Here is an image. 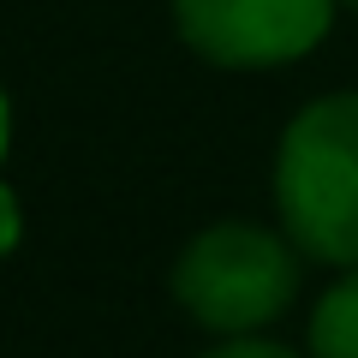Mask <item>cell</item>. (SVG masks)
I'll list each match as a JSON object with an SVG mask.
<instances>
[{
	"label": "cell",
	"instance_id": "1",
	"mask_svg": "<svg viewBox=\"0 0 358 358\" xmlns=\"http://www.w3.org/2000/svg\"><path fill=\"white\" fill-rule=\"evenodd\" d=\"M281 233L305 257L358 268V90L305 102L275 150Z\"/></svg>",
	"mask_w": 358,
	"mask_h": 358
},
{
	"label": "cell",
	"instance_id": "2",
	"mask_svg": "<svg viewBox=\"0 0 358 358\" xmlns=\"http://www.w3.org/2000/svg\"><path fill=\"white\" fill-rule=\"evenodd\" d=\"M299 245L257 221H215L173 263V299L209 334H257L299 299Z\"/></svg>",
	"mask_w": 358,
	"mask_h": 358
},
{
	"label": "cell",
	"instance_id": "3",
	"mask_svg": "<svg viewBox=\"0 0 358 358\" xmlns=\"http://www.w3.org/2000/svg\"><path fill=\"white\" fill-rule=\"evenodd\" d=\"M334 6L341 0H173V24L209 66L268 72L305 60L329 36Z\"/></svg>",
	"mask_w": 358,
	"mask_h": 358
},
{
	"label": "cell",
	"instance_id": "4",
	"mask_svg": "<svg viewBox=\"0 0 358 358\" xmlns=\"http://www.w3.org/2000/svg\"><path fill=\"white\" fill-rule=\"evenodd\" d=\"M310 358H358V268L317 299L310 310Z\"/></svg>",
	"mask_w": 358,
	"mask_h": 358
},
{
	"label": "cell",
	"instance_id": "5",
	"mask_svg": "<svg viewBox=\"0 0 358 358\" xmlns=\"http://www.w3.org/2000/svg\"><path fill=\"white\" fill-rule=\"evenodd\" d=\"M203 358H299V352H287L281 341H257V334H227V341L209 346Z\"/></svg>",
	"mask_w": 358,
	"mask_h": 358
},
{
	"label": "cell",
	"instance_id": "6",
	"mask_svg": "<svg viewBox=\"0 0 358 358\" xmlns=\"http://www.w3.org/2000/svg\"><path fill=\"white\" fill-rule=\"evenodd\" d=\"M18 239H24V203H18V192L0 179V257H13Z\"/></svg>",
	"mask_w": 358,
	"mask_h": 358
},
{
	"label": "cell",
	"instance_id": "7",
	"mask_svg": "<svg viewBox=\"0 0 358 358\" xmlns=\"http://www.w3.org/2000/svg\"><path fill=\"white\" fill-rule=\"evenodd\" d=\"M6 143H13V102H6V90H0V162H6Z\"/></svg>",
	"mask_w": 358,
	"mask_h": 358
},
{
	"label": "cell",
	"instance_id": "8",
	"mask_svg": "<svg viewBox=\"0 0 358 358\" xmlns=\"http://www.w3.org/2000/svg\"><path fill=\"white\" fill-rule=\"evenodd\" d=\"M341 6H352V13H358V0H341Z\"/></svg>",
	"mask_w": 358,
	"mask_h": 358
}]
</instances>
